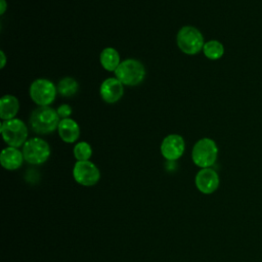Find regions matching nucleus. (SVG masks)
Wrapping results in <instances>:
<instances>
[{"mask_svg": "<svg viewBox=\"0 0 262 262\" xmlns=\"http://www.w3.org/2000/svg\"><path fill=\"white\" fill-rule=\"evenodd\" d=\"M31 129L38 134H47L58 128L60 122L57 112L50 106H39L30 116Z\"/></svg>", "mask_w": 262, "mask_h": 262, "instance_id": "f257e3e1", "label": "nucleus"}, {"mask_svg": "<svg viewBox=\"0 0 262 262\" xmlns=\"http://www.w3.org/2000/svg\"><path fill=\"white\" fill-rule=\"evenodd\" d=\"M116 78L126 86H136L145 77L144 66L137 59L128 58L123 60L115 71Z\"/></svg>", "mask_w": 262, "mask_h": 262, "instance_id": "f03ea898", "label": "nucleus"}, {"mask_svg": "<svg viewBox=\"0 0 262 262\" xmlns=\"http://www.w3.org/2000/svg\"><path fill=\"white\" fill-rule=\"evenodd\" d=\"M218 156L216 142L211 138H202L195 142L191 150L192 162L200 168H210Z\"/></svg>", "mask_w": 262, "mask_h": 262, "instance_id": "7ed1b4c3", "label": "nucleus"}, {"mask_svg": "<svg viewBox=\"0 0 262 262\" xmlns=\"http://www.w3.org/2000/svg\"><path fill=\"white\" fill-rule=\"evenodd\" d=\"M178 48L185 54L194 55L203 50L204 37L202 33L194 27H182L176 37Z\"/></svg>", "mask_w": 262, "mask_h": 262, "instance_id": "20e7f679", "label": "nucleus"}, {"mask_svg": "<svg viewBox=\"0 0 262 262\" xmlns=\"http://www.w3.org/2000/svg\"><path fill=\"white\" fill-rule=\"evenodd\" d=\"M1 134L4 141L12 147H19L26 143L28 137V128L19 119L3 121L1 124Z\"/></svg>", "mask_w": 262, "mask_h": 262, "instance_id": "39448f33", "label": "nucleus"}, {"mask_svg": "<svg viewBox=\"0 0 262 262\" xmlns=\"http://www.w3.org/2000/svg\"><path fill=\"white\" fill-rule=\"evenodd\" d=\"M57 87L47 79H36L30 86V96L39 106H49L56 97Z\"/></svg>", "mask_w": 262, "mask_h": 262, "instance_id": "423d86ee", "label": "nucleus"}, {"mask_svg": "<svg viewBox=\"0 0 262 262\" xmlns=\"http://www.w3.org/2000/svg\"><path fill=\"white\" fill-rule=\"evenodd\" d=\"M23 155L25 161L33 165H41L45 163L50 156L49 144L39 137H34L26 141L23 146Z\"/></svg>", "mask_w": 262, "mask_h": 262, "instance_id": "0eeeda50", "label": "nucleus"}, {"mask_svg": "<svg viewBox=\"0 0 262 262\" xmlns=\"http://www.w3.org/2000/svg\"><path fill=\"white\" fill-rule=\"evenodd\" d=\"M74 179L83 186H92L100 178L98 168L90 161H77L73 168Z\"/></svg>", "mask_w": 262, "mask_h": 262, "instance_id": "6e6552de", "label": "nucleus"}, {"mask_svg": "<svg viewBox=\"0 0 262 262\" xmlns=\"http://www.w3.org/2000/svg\"><path fill=\"white\" fill-rule=\"evenodd\" d=\"M184 149V139L178 134L167 135L161 143V154L168 161L178 160L183 155Z\"/></svg>", "mask_w": 262, "mask_h": 262, "instance_id": "1a4fd4ad", "label": "nucleus"}, {"mask_svg": "<svg viewBox=\"0 0 262 262\" xmlns=\"http://www.w3.org/2000/svg\"><path fill=\"white\" fill-rule=\"evenodd\" d=\"M219 182L220 180L217 172L211 168L201 169L194 178L196 188L205 194L213 193L218 188Z\"/></svg>", "mask_w": 262, "mask_h": 262, "instance_id": "9d476101", "label": "nucleus"}, {"mask_svg": "<svg viewBox=\"0 0 262 262\" xmlns=\"http://www.w3.org/2000/svg\"><path fill=\"white\" fill-rule=\"evenodd\" d=\"M99 93L106 103H115L123 96L124 87L117 78H108L101 83Z\"/></svg>", "mask_w": 262, "mask_h": 262, "instance_id": "9b49d317", "label": "nucleus"}, {"mask_svg": "<svg viewBox=\"0 0 262 262\" xmlns=\"http://www.w3.org/2000/svg\"><path fill=\"white\" fill-rule=\"evenodd\" d=\"M24 160L25 158L23 151L18 150L17 147L8 146L4 148L0 155V163L6 170L18 169L23 165Z\"/></svg>", "mask_w": 262, "mask_h": 262, "instance_id": "f8f14e48", "label": "nucleus"}, {"mask_svg": "<svg viewBox=\"0 0 262 262\" xmlns=\"http://www.w3.org/2000/svg\"><path fill=\"white\" fill-rule=\"evenodd\" d=\"M58 134L67 143L75 142L80 136V128L76 121L71 118L61 119L58 124Z\"/></svg>", "mask_w": 262, "mask_h": 262, "instance_id": "ddd939ff", "label": "nucleus"}, {"mask_svg": "<svg viewBox=\"0 0 262 262\" xmlns=\"http://www.w3.org/2000/svg\"><path fill=\"white\" fill-rule=\"evenodd\" d=\"M19 108L18 99L10 94H6L0 99V118L3 121L14 119Z\"/></svg>", "mask_w": 262, "mask_h": 262, "instance_id": "4468645a", "label": "nucleus"}, {"mask_svg": "<svg viewBox=\"0 0 262 262\" xmlns=\"http://www.w3.org/2000/svg\"><path fill=\"white\" fill-rule=\"evenodd\" d=\"M100 63L102 68L108 72H115L119 67L120 62V55L118 51L113 47L104 48L99 56Z\"/></svg>", "mask_w": 262, "mask_h": 262, "instance_id": "2eb2a0df", "label": "nucleus"}, {"mask_svg": "<svg viewBox=\"0 0 262 262\" xmlns=\"http://www.w3.org/2000/svg\"><path fill=\"white\" fill-rule=\"evenodd\" d=\"M203 52L205 56L211 60H216L224 54L223 44L217 40H210L204 44Z\"/></svg>", "mask_w": 262, "mask_h": 262, "instance_id": "dca6fc26", "label": "nucleus"}, {"mask_svg": "<svg viewBox=\"0 0 262 262\" xmlns=\"http://www.w3.org/2000/svg\"><path fill=\"white\" fill-rule=\"evenodd\" d=\"M79 89L78 82L71 77L62 78L57 84V92L63 97L74 96Z\"/></svg>", "mask_w": 262, "mask_h": 262, "instance_id": "f3484780", "label": "nucleus"}, {"mask_svg": "<svg viewBox=\"0 0 262 262\" xmlns=\"http://www.w3.org/2000/svg\"><path fill=\"white\" fill-rule=\"evenodd\" d=\"M73 152L77 161H89L92 156V148L88 142L81 141L74 146Z\"/></svg>", "mask_w": 262, "mask_h": 262, "instance_id": "a211bd4d", "label": "nucleus"}, {"mask_svg": "<svg viewBox=\"0 0 262 262\" xmlns=\"http://www.w3.org/2000/svg\"><path fill=\"white\" fill-rule=\"evenodd\" d=\"M59 118L61 119H66V118H69L72 114V107L69 105V104H61L57 107L56 110Z\"/></svg>", "mask_w": 262, "mask_h": 262, "instance_id": "6ab92c4d", "label": "nucleus"}, {"mask_svg": "<svg viewBox=\"0 0 262 262\" xmlns=\"http://www.w3.org/2000/svg\"><path fill=\"white\" fill-rule=\"evenodd\" d=\"M0 55H1V64H0V68L3 69L4 66H5V63H6V56H5V53H4L2 50L0 51Z\"/></svg>", "mask_w": 262, "mask_h": 262, "instance_id": "aec40b11", "label": "nucleus"}, {"mask_svg": "<svg viewBox=\"0 0 262 262\" xmlns=\"http://www.w3.org/2000/svg\"><path fill=\"white\" fill-rule=\"evenodd\" d=\"M0 5H1V12L0 14H3L6 10V7H7V4H6V1L5 0H0Z\"/></svg>", "mask_w": 262, "mask_h": 262, "instance_id": "412c9836", "label": "nucleus"}]
</instances>
